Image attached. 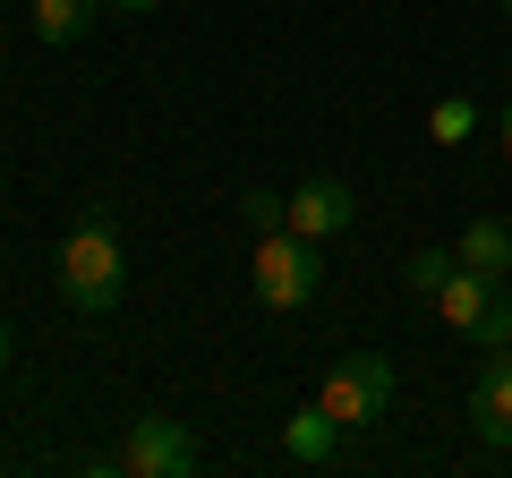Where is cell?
I'll return each instance as SVG.
<instances>
[{
  "label": "cell",
  "instance_id": "obj_1",
  "mask_svg": "<svg viewBox=\"0 0 512 478\" xmlns=\"http://www.w3.org/2000/svg\"><path fill=\"white\" fill-rule=\"evenodd\" d=\"M120 291H128L120 222H111L103 205H86V222L60 239V299H69L77 316H111V308H120Z\"/></svg>",
  "mask_w": 512,
  "mask_h": 478
},
{
  "label": "cell",
  "instance_id": "obj_2",
  "mask_svg": "<svg viewBox=\"0 0 512 478\" xmlns=\"http://www.w3.org/2000/svg\"><path fill=\"white\" fill-rule=\"evenodd\" d=\"M248 274H256V308L299 316V308H316V282H325V265H316V239H299L291 222H282V231H256Z\"/></svg>",
  "mask_w": 512,
  "mask_h": 478
},
{
  "label": "cell",
  "instance_id": "obj_3",
  "mask_svg": "<svg viewBox=\"0 0 512 478\" xmlns=\"http://www.w3.org/2000/svg\"><path fill=\"white\" fill-rule=\"evenodd\" d=\"M393 385H402V376H393L384 350H342V359L325 368V385H316V402L342 419V436H367V427L393 410Z\"/></svg>",
  "mask_w": 512,
  "mask_h": 478
},
{
  "label": "cell",
  "instance_id": "obj_4",
  "mask_svg": "<svg viewBox=\"0 0 512 478\" xmlns=\"http://www.w3.org/2000/svg\"><path fill=\"white\" fill-rule=\"evenodd\" d=\"M111 470H128V478H197L205 470V444L188 436L180 419H154V410H146V419H128Z\"/></svg>",
  "mask_w": 512,
  "mask_h": 478
},
{
  "label": "cell",
  "instance_id": "obj_5",
  "mask_svg": "<svg viewBox=\"0 0 512 478\" xmlns=\"http://www.w3.org/2000/svg\"><path fill=\"white\" fill-rule=\"evenodd\" d=\"M350 222H359V188H350V180L316 171V180L291 188V231H299V239H342Z\"/></svg>",
  "mask_w": 512,
  "mask_h": 478
},
{
  "label": "cell",
  "instance_id": "obj_6",
  "mask_svg": "<svg viewBox=\"0 0 512 478\" xmlns=\"http://www.w3.org/2000/svg\"><path fill=\"white\" fill-rule=\"evenodd\" d=\"M470 436L512 453V350H487L470 376Z\"/></svg>",
  "mask_w": 512,
  "mask_h": 478
},
{
  "label": "cell",
  "instance_id": "obj_7",
  "mask_svg": "<svg viewBox=\"0 0 512 478\" xmlns=\"http://www.w3.org/2000/svg\"><path fill=\"white\" fill-rule=\"evenodd\" d=\"M495 299H504V274H478V265H453V274H444V291L427 299V308H436V325H444V333H461V342H470V333H478V316H487Z\"/></svg>",
  "mask_w": 512,
  "mask_h": 478
},
{
  "label": "cell",
  "instance_id": "obj_8",
  "mask_svg": "<svg viewBox=\"0 0 512 478\" xmlns=\"http://www.w3.org/2000/svg\"><path fill=\"white\" fill-rule=\"evenodd\" d=\"M282 453H291L299 470H333V461H342V419H333L325 402H299L291 419H282Z\"/></svg>",
  "mask_w": 512,
  "mask_h": 478
},
{
  "label": "cell",
  "instance_id": "obj_9",
  "mask_svg": "<svg viewBox=\"0 0 512 478\" xmlns=\"http://www.w3.org/2000/svg\"><path fill=\"white\" fill-rule=\"evenodd\" d=\"M453 248H461V265H478V274H512V222L504 214H478Z\"/></svg>",
  "mask_w": 512,
  "mask_h": 478
},
{
  "label": "cell",
  "instance_id": "obj_10",
  "mask_svg": "<svg viewBox=\"0 0 512 478\" xmlns=\"http://www.w3.org/2000/svg\"><path fill=\"white\" fill-rule=\"evenodd\" d=\"M94 9H103V0H26V18H35L43 43H86Z\"/></svg>",
  "mask_w": 512,
  "mask_h": 478
},
{
  "label": "cell",
  "instance_id": "obj_11",
  "mask_svg": "<svg viewBox=\"0 0 512 478\" xmlns=\"http://www.w3.org/2000/svg\"><path fill=\"white\" fill-rule=\"evenodd\" d=\"M427 137H436V146H470L478 137V103L470 94H444V103L427 111Z\"/></svg>",
  "mask_w": 512,
  "mask_h": 478
},
{
  "label": "cell",
  "instance_id": "obj_12",
  "mask_svg": "<svg viewBox=\"0 0 512 478\" xmlns=\"http://www.w3.org/2000/svg\"><path fill=\"white\" fill-rule=\"evenodd\" d=\"M453 265H461V248H419V257H410V291H419V299H436Z\"/></svg>",
  "mask_w": 512,
  "mask_h": 478
},
{
  "label": "cell",
  "instance_id": "obj_13",
  "mask_svg": "<svg viewBox=\"0 0 512 478\" xmlns=\"http://www.w3.org/2000/svg\"><path fill=\"white\" fill-rule=\"evenodd\" d=\"M239 222H248V231H282V222H291V197H274V188H248V197H239Z\"/></svg>",
  "mask_w": 512,
  "mask_h": 478
},
{
  "label": "cell",
  "instance_id": "obj_14",
  "mask_svg": "<svg viewBox=\"0 0 512 478\" xmlns=\"http://www.w3.org/2000/svg\"><path fill=\"white\" fill-rule=\"evenodd\" d=\"M470 350H512V291L495 299L487 316H478V333H470Z\"/></svg>",
  "mask_w": 512,
  "mask_h": 478
},
{
  "label": "cell",
  "instance_id": "obj_15",
  "mask_svg": "<svg viewBox=\"0 0 512 478\" xmlns=\"http://www.w3.org/2000/svg\"><path fill=\"white\" fill-rule=\"evenodd\" d=\"M18 368V325H9V316H0V376Z\"/></svg>",
  "mask_w": 512,
  "mask_h": 478
},
{
  "label": "cell",
  "instance_id": "obj_16",
  "mask_svg": "<svg viewBox=\"0 0 512 478\" xmlns=\"http://www.w3.org/2000/svg\"><path fill=\"white\" fill-rule=\"evenodd\" d=\"M103 9H120V18H146V9H163V0H103Z\"/></svg>",
  "mask_w": 512,
  "mask_h": 478
},
{
  "label": "cell",
  "instance_id": "obj_17",
  "mask_svg": "<svg viewBox=\"0 0 512 478\" xmlns=\"http://www.w3.org/2000/svg\"><path fill=\"white\" fill-rule=\"evenodd\" d=\"M495 137H504V163H512V94H504V129H495Z\"/></svg>",
  "mask_w": 512,
  "mask_h": 478
},
{
  "label": "cell",
  "instance_id": "obj_18",
  "mask_svg": "<svg viewBox=\"0 0 512 478\" xmlns=\"http://www.w3.org/2000/svg\"><path fill=\"white\" fill-rule=\"evenodd\" d=\"M504 9H512V0H504Z\"/></svg>",
  "mask_w": 512,
  "mask_h": 478
}]
</instances>
